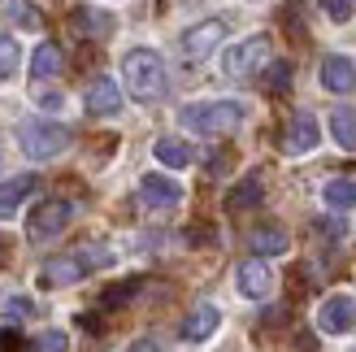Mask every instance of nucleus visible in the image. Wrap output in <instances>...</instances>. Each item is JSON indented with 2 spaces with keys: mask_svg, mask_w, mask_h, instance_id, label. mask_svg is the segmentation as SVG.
<instances>
[{
  "mask_svg": "<svg viewBox=\"0 0 356 352\" xmlns=\"http://www.w3.org/2000/svg\"><path fill=\"white\" fill-rule=\"evenodd\" d=\"M218 326H222L218 305H195V309L187 313V322H183V339H187V344H204Z\"/></svg>",
  "mask_w": 356,
  "mask_h": 352,
  "instance_id": "nucleus-16",
  "label": "nucleus"
},
{
  "mask_svg": "<svg viewBox=\"0 0 356 352\" xmlns=\"http://www.w3.org/2000/svg\"><path fill=\"white\" fill-rule=\"evenodd\" d=\"M265 61H270V35H248V40L230 44V52L222 57V70L226 79H252Z\"/></svg>",
  "mask_w": 356,
  "mask_h": 352,
  "instance_id": "nucleus-5",
  "label": "nucleus"
},
{
  "mask_svg": "<svg viewBox=\"0 0 356 352\" xmlns=\"http://www.w3.org/2000/svg\"><path fill=\"white\" fill-rule=\"evenodd\" d=\"M17 61H22V52H17V40H13V35H0V79H13Z\"/></svg>",
  "mask_w": 356,
  "mask_h": 352,
  "instance_id": "nucleus-24",
  "label": "nucleus"
},
{
  "mask_svg": "<svg viewBox=\"0 0 356 352\" xmlns=\"http://www.w3.org/2000/svg\"><path fill=\"white\" fill-rule=\"evenodd\" d=\"M70 218H74V205L70 200H44V205H35V214L26 218V235L31 243H48V239H57Z\"/></svg>",
  "mask_w": 356,
  "mask_h": 352,
  "instance_id": "nucleus-6",
  "label": "nucleus"
},
{
  "mask_svg": "<svg viewBox=\"0 0 356 352\" xmlns=\"http://www.w3.org/2000/svg\"><path fill=\"white\" fill-rule=\"evenodd\" d=\"M70 26H74L83 40H109L113 35V17L104 9H92V5H79L74 13H70Z\"/></svg>",
  "mask_w": 356,
  "mask_h": 352,
  "instance_id": "nucleus-14",
  "label": "nucleus"
},
{
  "mask_svg": "<svg viewBox=\"0 0 356 352\" xmlns=\"http://www.w3.org/2000/svg\"><path fill=\"white\" fill-rule=\"evenodd\" d=\"M127 352H161V339H156V335H139Z\"/></svg>",
  "mask_w": 356,
  "mask_h": 352,
  "instance_id": "nucleus-30",
  "label": "nucleus"
},
{
  "mask_svg": "<svg viewBox=\"0 0 356 352\" xmlns=\"http://www.w3.org/2000/svg\"><path fill=\"white\" fill-rule=\"evenodd\" d=\"M122 79H127V92L144 104L161 100L165 87H170L165 61H161V52H152V48H131L127 57H122Z\"/></svg>",
  "mask_w": 356,
  "mask_h": 352,
  "instance_id": "nucleus-1",
  "label": "nucleus"
},
{
  "mask_svg": "<svg viewBox=\"0 0 356 352\" xmlns=\"http://www.w3.org/2000/svg\"><path fill=\"white\" fill-rule=\"evenodd\" d=\"M226 40V22L222 17H204V22H195L191 31H183V57L187 61H204L218 52V44Z\"/></svg>",
  "mask_w": 356,
  "mask_h": 352,
  "instance_id": "nucleus-7",
  "label": "nucleus"
},
{
  "mask_svg": "<svg viewBox=\"0 0 356 352\" xmlns=\"http://www.w3.org/2000/svg\"><path fill=\"white\" fill-rule=\"evenodd\" d=\"M235 283H239V291L248 296V301H265V296L274 291V270L265 266L261 257H252V261H243V266H239Z\"/></svg>",
  "mask_w": 356,
  "mask_h": 352,
  "instance_id": "nucleus-11",
  "label": "nucleus"
},
{
  "mask_svg": "<svg viewBox=\"0 0 356 352\" xmlns=\"http://www.w3.org/2000/svg\"><path fill=\"white\" fill-rule=\"evenodd\" d=\"M5 257H9V239L0 235V266H5Z\"/></svg>",
  "mask_w": 356,
  "mask_h": 352,
  "instance_id": "nucleus-31",
  "label": "nucleus"
},
{
  "mask_svg": "<svg viewBox=\"0 0 356 352\" xmlns=\"http://www.w3.org/2000/svg\"><path fill=\"white\" fill-rule=\"evenodd\" d=\"M317 74H322V87H326V92H334V96H348L352 87H356V65H352V57H343V52L326 57Z\"/></svg>",
  "mask_w": 356,
  "mask_h": 352,
  "instance_id": "nucleus-12",
  "label": "nucleus"
},
{
  "mask_svg": "<svg viewBox=\"0 0 356 352\" xmlns=\"http://www.w3.org/2000/svg\"><path fill=\"white\" fill-rule=\"evenodd\" d=\"M248 248H252V257H282L291 248V235L282 231V226H252L248 231Z\"/></svg>",
  "mask_w": 356,
  "mask_h": 352,
  "instance_id": "nucleus-15",
  "label": "nucleus"
},
{
  "mask_svg": "<svg viewBox=\"0 0 356 352\" xmlns=\"http://www.w3.org/2000/svg\"><path fill=\"white\" fill-rule=\"evenodd\" d=\"M83 104H87V113L109 118V113L122 109V87H118L113 79H92V87H87V96H83Z\"/></svg>",
  "mask_w": 356,
  "mask_h": 352,
  "instance_id": "nucleus-13",
  "label": "nucleus"
},
{
  "mask_svg": "<svg viewBox=\"0 0 356 352\" xmlns=\"http://www.w3.org/2000/svg\"><path fill=\"white\" fill-rule=\"evenodd\" d=\"M317 139H322L317 118H313V113H296V118L287 122V131H282V148H287L291 157H300V152H313Z\"/></svg>",
  "mask_w": 356,
  "mask_h": 352,
  "instance_id": "nucleus-9",
  "label": "nucleus"
},
{
  "mask_svg": "<svg viewBox=\"0 0 356 352\" xmlns=\"http://www.w3.org/2000/svg\"><path fill=\"white\" fill-rule=\"evenodd\" d=\"M322 200H326V209H356V179H330L326 187H322Z\"/></svg>",
  "mask_w": 356,
  "mask_h": 352,
  "instance_id": "nucleus-21",
  "label": "nucleus"
},
{
  "mask_svg": "<svg viewBox=\"0 0 356 352\" xmlns=\"http://www.w3.org/2000/svg\"><path fill=\"white\" fill-rule=\"evenodd\" d=\"M243 113L248 109L239 100H200V104H187V109L178 113V122L195 135H230L243 122Z\"/></svg>",
  "mask_w": 356,
  "mask_h": 352,
  "instance_id": "nucleus-2",
  "label": "nucleus"
},
{
  "mask_svg": "<svg viewBox=\"0 0 356 352\" xmlns=\"http://www.w3.org/2000/svg\"><path fill=\"white\" fill-rule=\"evenodd\" d=\"M65 348H70V339L61 335V330H48V335L35 339V352H65Z\"/></svg>",
  "mask_w": 356,
  "mask_h": 352,
  "instance_id": "nucleus-26",
  "label": "nucleus"
},
{
  "mask_svg": "<svg viewBox=\"0 0 356 352\" xmlns=\"http://www.w3.org/2000/svg\"><path fill=\"white\" fill-rule=\"evenodd\" d=\"M96 261L104 266V261H109V248H79V253H70V257H52L48 266L40 270V287H70V283H83V278L96 270Z\"/></svg>",
  "mask_w": 356,
  "mask_h": 352,
  "instance_id": "nucleus-3",
  "label": "nucleus"
},
{
  "mask_svg": "<svg viewBox=\"0 0 356 352\" xmlns=\"http://www.w3.org/2000/svg\"><path fill=\"white\" fill-rule=\"evenodd\" d=\"M261 191H265V183H261V174H248V179L230 191V200H226V209L230 214H243V209H252V205H261Z\"/></svg>",
  "mask_w": 356,
  "mask_h": 352,
  "instance_id": "nucleus-19",
  "label": "nucleus"
},
{
  "mask_svg": "<svg viewBox=\"0 0 356 352\" xmlns=\"http://www.w3.org/2000/svg\"><path fill=\"white\" fill-rule=\"evenodd\" d=\"M152 157L161 166H170V170H187L191 161H195V148L187 144V139H178V135H161L152 144Z\"/></svg>",
  "mask_w": 356,
  "mask_h": 352,
  "instance_id": "nucleus-17",
  "label": "nucleus"
},
{
  "mask_svg": "<svg viewBox=\"0 0 356 352\" xmlns=\"http://www.w3.org/2000/svg\"><path fill=\"white\" fill-rule=\"evenodd\" d=\"M31 74H35V79H52V74H61V48H57V44H40V48H35V57H31Z\"/></svg>",
  "mask_w": 356,
  "mask_h": 352,
  "instance_id": "nucleus-22",
  "label": "nucleus"
},
{
  "mask_svg": "<svg viewBox=\"0 0 356 352\" xmlns=\"http://www.w3.org/2000/svg\"><path fill=\"white\" fill-rule=\"evenodd\" d=\"M317 326H322V335H348V330L356 326V301L348 291L326 296L322 309H317Z\"/></svg>",
  "mask_w": 356,
  "mask_h": 352,
  "instance_id": "nucleus-8",
  "label": "nucleus"
},
{
  "mask_svg": "<svg viewBox=\"0 0 356 352\" xmlns=\"http://www.w3.org/2000/svg\"><path fill=\"white\" fill-rule=\"evenodd\" d=\"M330 135H334V144L339 148H348V152H356V109H334L330 113Z\"/></svg>",
  "mask_w": 356,
  "mask_h": 352,
  "instance_id": "nucleus-20",
  "label": "nucleus"
},
{
  "mask_svg": "<svg viewBox=\"0 0 356 352\" xmlns=\"http://www.w3.org/2000/svg\"><path fill=\"white\" fill-rule=\"evenodd\" d=\"M13 17H17V22H22L26 31H35V26H40V13H35L31 5H26V0H13V9H9Z\"/></svg>",
  "mask_w": 356,
  "mask_h": 352,
  "instance_id": "nucleus-27",
  "label": "nucleus"
},
{
  "mask_svg": "<svg viewBox=\"0 0 356 352\" xmlns=\"http://www.w3.org/2000/svg\"><path fill=\"white\" fill-rule=\"evenodd\" d=\"M0 352H26V339L17 330H0Z\"/></svg>",
  "mask_w": 356,
  "mask_h": 352,
  "instance_id": "nucleus-29",
  "label": "nucleus"
},
{
  "mask_svg": "<svg viewBox=\"0 0 356 352\" xmlns=\"http://www.w3.org/2000/svg\"><path fill=\"white\" fill-rule=\"evenodd\" d=\"M17 144H22V152L31 157V161H52L57 152L70 148V131L61 127V122H44V118H31L17 127Z\"/></svg>",
  "mask_w": 356,
  "mask_h": 352,
  "instance_id": "nucleus-4",
  "label": "nucleus"
},
{
  "mask_svg": "<svg viewBox=\"0 0 356 352\" xmlns=\"http://www.w3.org/2000/svg\"><path fill=\"white\" fill-rule=\"evenodd\" d=\"M35 187H40V179H35V174H17V179L0 183V218H9V214H13V209L31 196Z\"/></svg>",
  "mask_w": 356,
  "mask_h": 352,
  "instance_id": "nucleus-18",
  "label": "nucleus"
},
{
  "mask_svg": "<svg viewBox=\"0 0 356 352\" xmlns=\"http://www.w3.org/2000/svg\"><path fill=\"white\" fill-rule=\"evenodd\" d=\"M139 287H144V278H127V283H118V287L104 291L100 305H104V309H122V305H131V296H135Z\"/></svg>",
  "mask_w": 356,
  "mask_h": 352,
  "instance_id": "nucleus-23",
  "label": "nucleus"
},
{
  "mask_svg": "<svg viewBox=\"0 0 356 352\" xmlns=\"http://www.w3.org/2000/svg\"><path fill=\"white\" fill-rule=\"evenodd\" d=\"M139 200L148 209H174L183 200V187L174 179H165V174H144V179H139Z\"/></svg>",
  "mask_w": 356,
  "mask_h": 352,
  "instance_id": "nucleus-10",
  "label": "nucleus"
},
{
  "mask_svg": "<svg viewBox=\"0 0 356 352\" xmlns=\"http://www.w3.org/2000/svg\"><path fill=\"white\" fill-rule=\"evenodd\" d=\"M322 9L334 22H352V0H322Z\"/></svg>",
  "mask_w": 356,
  "mask_h": 352,
  "instance_id": "nucleus-28",
  "label": "nucleus"
},
{
  "mask_svg": "<svg viewBox=\"0 0 356 352\" xmlns=\"http://www.w3.org/2000/svg\"><path fill=\"white\" fill-rule=\"evenodd\" d=\"M265 87H270L274 96H282V92L291 87V65H287V61H274L270 70H265Z\"/></svg>",
  "mask_w": 356,
  "mask_h": 352,
  "instance_id": "nucleus-25",
  "label": "nucleus"
}]
</instances>
